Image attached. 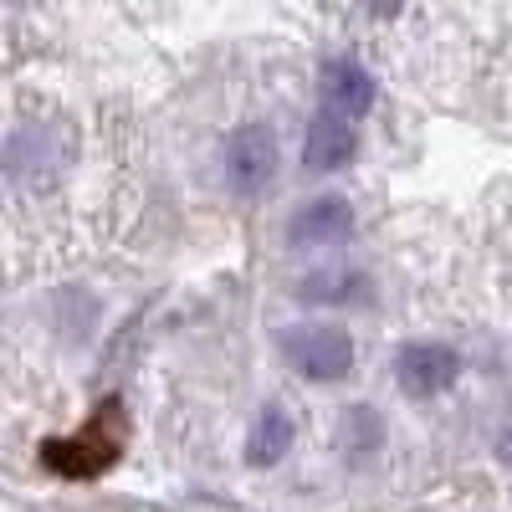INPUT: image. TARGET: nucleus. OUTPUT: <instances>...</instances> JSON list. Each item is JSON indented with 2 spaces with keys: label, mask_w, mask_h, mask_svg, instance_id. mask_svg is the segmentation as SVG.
Instances as JSON below:
<instances>
[{
  "label": "nucleus",
  "mask_w": 512,
  "mask_h": 512,
  "mask_svg": "<svg viewBox=\"0 0 512 512\" xmlns=\"http://www.w3.org/2000/svg\"><path fill=\"white\" fill-rule=\"evenodd\" d=\"M123 446H128L123 400H103L72 436H52V441H41L36 451H41V466H47V472H57L67 482H93V477L113 472Z\"/></svg>",
  "instance_id": "obj_1"
},
{
  "label": "nucleus",
  "mask_w": 512,
  "mask_h": 512,
  "mask_svg": "<svg viewBox=\"0 0 512 512\" xmlns=\"http://www.w3.org/2000/svg\"><path fill=\"white\" fill-rule=\"evenodd\" d=\"M282 354L303 379L333 384V379H349L354 369V338L338 323H292L282 333Z\"/></svg>",
  "instance_id": "obj_2"
},
{
  "label": "nucleus",
  "mask_w": 512,
  "mask_h": 512,
  "mask_svg": "<svg viewBox=\"0 0 512 512\" xmlns=\"http://www.w3.org/2000/svg\"><path fill=\"white\" fill-rule=\"evenodd\" d=\"M277 164H282L277 134L267 123H246L241 134H231V144H226V185L236 195H262L277 180Z\"/></svg>",
  "instance_id": "obj_3"
},
{
  "label": "nucleus",
  "mask_w": 512,
  "mask_h": 512,
  "mask_svg": "<svg viewBox=\"0 0 512 512\" xmlns=\"http://www.w3.org/2000/svg\"><path fill=\"white\" fill-rule=\"evenodd\" d=\"M456 374H461V359L446 344H405L395 354V384H400V395H410V400L446 395L456 384Z\"/></svg>",
  "instance_id": "obj_4"
},
{
  "label": "nucleus",
  "mask_w": 512,
  "mask_h": 512,
  "mask_svg": "<svg viewBox=\"0 0 512 512\" xmlns=\"http://www.w3.org/2000/svg\"><path fill=\"white\" fill-rule=\"evenodd\" d=\"M354 236V205L344 195H318V200H303L292 210V221H287V241L292 246H344Z\"/></svg>",
  "instance_id": "obj_5"
},
{
  "label": "nucleus",
  "mask_w": 512,
  "mask_h": 512,
  "mask_svg": "<svg viewBox=\"0 0 512 512\" xmlns=\"http://www.w3.org/2000/svg\"><path fill=\"white\" fill-rule=\"evenodd\" d=\"M359 149V134H354V118L333 113V108H318L313 123H308V139H303V164L308 169H344Z\"/></svg>",
  "instance_id": "obj_6"
},
{
  "label": "nucleus",
  "mask_w": 512,
  "mask_h": 512,
  "mask_svg": "<svg viewBox=\"0 0 512 512\" xmlns=\"http://www.w3.org/2000/svg\"><path fill=\"white\" fill-rule=\"evenodd\" d=\"M318 88H323V108L344 113V118H364V113L374 108V77H369L359 62H349V57L323 62Z\"/></svg>",
  "instance_id": "obj_7"
},
{
  "label": "nucleus",
  "mask_w": 512,
  "mask_h": 512,
  "mask_svg": "<svg viewBox=\"0 0 512 512\" xmlns=\"http://www.w3.org/2000/svg\"><path fill=\"white\" fill-rule=\"evenodd\" d=\"M292 446V420L282 405H262L251 436H246V466H277Z\"/></svg>",
  "instance_id": "obj_8"
},
{
  "label": "nucleus",
  "mask_w": 512,
  "mask_h": 512,
  "mask_svg": "<svg viewBox=\"0 0 512 512\" xmlns=\"http://www.w3.org/2000/svg\"><path fill=\"white\" fill-rule=\"evenodd\" d=\"M344 451H349V461H364L369 451H379V441H384V425H379V415L369 410V405H349L344 410Z\"/></svg>",
  "instance_id": "obj_9"
},
{
  "label": "nucleus",
  "mask_w": 512,
  "mask_h": 512,
  "mask_svg": "<svg viewBox=\"0 0 512 512\" xmlns=\"http://www.w3.org/2000/svg\"><path fill=\"white\" fill-rule=\"evenodd\" d=\"M359 292H364L359 272H313V277H303V297H308V303H354Z\"/></svg>",
  "instance_id": "obj_10"
},
{
  "label": "nucleus",
  "mask_w": 512,
  "mask_h": 512,
  "mask_svg": "<svg viewBox=\"0 0 512 512\" xmlns=\"http://www.w3.org/2000/svg\"><path fill=\"white\" fill-rule=\"evenodd\" d=\"M497 461H502L507 472H512V425H507V431L497 436Z\"/></svg>",
  "instance_id": "obj_11"
}]
</instances>
